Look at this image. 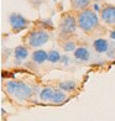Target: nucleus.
Listing matches in <instances>:
<instances>
[{
  "label": "nucleus",
  "instance_id": "1",
  "mask_svg": "<svg viewBox=\"0 0 115 121\" xmlns=\"http://www.w3.org/2000/svg\"><path fill=\"white\" fill-rule=\"evenodd\" d=\"M6 91L9 95L18 99L20 101H25L34 95L32 88L22 82H16V80H9L6 82Z\"/></svg>",
  "mask_w": 115,
  "mask_h": 121
},
{
  "label": "nucleus",
  "instance_id": "2",
  "mask_svg": "<svg viewBox=\"0 0 115 121\" xmlns=\"http://www.w3.org/2000/svg\"><path fill=\"white\" fill-rule=\"evenodd\" d=\"M77 22H78V27L82 31L92 32L99 25V17L95 11L87 9L83 11H79V14L77 15Z\"/></svg>",
  "mask_w": 115,
  "mask_h": 121
},
{
  "label": "nucleus",
  "instance_id": "3",
  "mask_svg": "<svg viewBox=\"0 0 115 121\" xmlns=\"http://www.w3.org/2000/svg\"><path fill=\"white\" fill-rule=\"evenodd\" d=\"M78 22L72 14H63L59 20V34L61 36H69L77 30Z\"/></svg>",
  "mask_w": 115,
  "mask_h": 121
},
{
  "label": "nucleus",
  "instance_id": "4",
  "mask_svg": "<svg viewBox=\"0 0 115 121\" xmlns=\"http://www.w3.org/2000/svg\"><path fill=\"white\" fill-rule=\"evenodd\" d=\"M50 40V34L46 30H34L26 37V42L30 47H41Z\"/></svg>",
  "mask_w": 115,
  "mask_h": 121
},
{
  "label": "nucleus",
  "instance_id": "5",
  "mask_svg": "<svg viewBox=\"0 0 115 121\" xmlns=\"http://www.w3.org/2000/svg\"><path fill=\"white\" fill-rule=\"evenodd\" d=\"M9 22H10V26H11L13 31L15 32H20L25 30L27 25H29V21H27L22 15L20 14H10L9 16Z\"/></svg>",
  "mask_w": 115,
  "mask_h": 121
},
{
  "label": "nucleus",
  "instance_id": "6",
  "mask_svg": "<svg viewBox=\"0 0 115 121\" xmlns=\"http://www.w3.org/2000/svg\"><path fill=\"white\" fill-rule=\"evenodd\" d=\"M100 17L108 25H115V6L114 5H104L100 11Z\"/></svg>",
  "mask_w": 115,
  "mask_h": 121
},
{
  "label": "nucleus",
  "instance_id": "7",
  "mask_svg": "<svg viewBox=\"0 0 115 121\" xmlns=\"http://www.w3.org/2000/svg\"><path fill=\"white\" fill-rule=\"evenodd\" d=\"M54 90L53 88L51 86H45L42 88V89L40 90V93H38V96H40V99L42 101H52V99L54 96Z\"/></svg>",
  "mask_w": 115,
  "mask_h": 121
},
{
  "label": "nucleus",
  "instance_id": "8",
  "mask_svg": "<svg viewBox=\"0 0 115 121\" xmlns=\"http://www.w3.org/2000/svg\"><path fill=\"white\" fill-rule=\"evenodd\" d=\"M90 1L92 0H69L72 10H77V11L87 10V8L90 5Z\"/></svg>",
  "mask_w": 115,
  "mask_h": 121
},
{
  "label": "nucleus",
  "instance_id": "9",
  "mask_svg": "<svg viewBox=\"0 0 115 121\" xmlns=\"http://www.w3.org/2000/svg\"><path fill=\"white\" fill-rule=\"evenodd\" d=\"M74 58L78 60H88L90 58V52L87 47H77V49L74 51Z\"/></svg>",
  "mask_w": 115,
  "mask_h": 121
},
{
  "label": "nucleus",
  "instance_id": "10",
  "mask_svg": "<svg viewBox=\"0 0 115 121\" xmlns=\"http://www.w3.org/2000/svg\"><path fill=\"white\" fill-rule=\"evenodd\" d=\"M32 60L37 64H42L43 62L48 60V52L43 51V49H36L32 53Z\"/></svg>",
  "mask_w": 115,
  "mask_h": 121
},
{
  "label": "nucleus",
  "instance_id": "11",
  "mask_svg": "<svg viewBox=\"0 0 115 121\" xmlns=\"http://www.w3.org/2000/svg\"><path fill=\"white\" fill-rule=\"evenodd\" d=\"M93 47H94V49L98 53H105L109 49V43L104 38H98V40L93 42Z\"/></svg>",
  "mask_w": 115,
  "mask_h": 121
},
{
  "label": "nucleus",
  "instance_id": "12",
  "mask_svg": "<svg viewBox=\"0 0 115 121\" xmlns=\"http://www.w3.org/2000/svg\"><path fill=\"white\" fill-rule=\"evenodd\" d=\"M29 49H27L25 46H18L15 48V51H14V56H15V59H18V60H24L26 59L27 57H29Z\"/></svg>",
  "mask_w": 115,
  "mask_h": 121
},
{
  "label": "nucleus",
  "instance_id": "13",
  "mask_svg": "<svg viewBox=\"0 0 115 121\" xmlns=\"http://www.w3.org/2000/svg\"><path fill=\"white\" fill-rule=\"evenodd\" d=\"M58 88L61 90H63L64 93H71L77 89V82L74 80H66V82H61L58 84Z\"/></svg>",
  "mask_w": 115,
  "mask_h": 121
},
{
  "label": "nucleus",
  "instance_id": "14",
  "mask_svg": "<svg viewBox=\"0 0 115 121\" xmlns=\"http://www.w3.org/2000/svg\"><path fill=\"white\" fill-rule=\"evenodd\" d=\"M64 100H66V93L61 89H57L54 91V96L52 99V103L53 104H62V103H64Z\"/></svg>",
  "mask_w": 115,
  "mask_h": 121
},
{
  "label": "nucleus",
  "instance_id": "15",
  "mask_svg": "<svg viewBox=\"0 0 115 121\" xmlns=\"http://www.w3.org/2000/svg\"><path fill=\"white\" fill-rule=\"evenodd\" d=\"M61 53H59L58 51H56V49H52V51L48 52V62L51 63H59L61 62Z\"/></svg>",
  "mask_w": 115,
  "mask_h": 121
},
{
  "label": "nucleus",
  "instance_id": "16",
  "mask_svg": "<svg viewBox=\"0 0 115 121\" xmlns=\"http://www.w3.org/2000/svg\"><path fill=\"white\" fill-rule=\"evenodd\" d=\"M63 49L66 52H74L77 47H75V42L73 41H68V42H64V45H63Z\"/></svg>",
  "mask_w": 115,
  "mask_h": 121
},
{
  "label": "nucleus",
  "instance_id": "17",
  "mask_svg": "<svg viewBox=\"0 0 115 121\" xmlns=\"http://www.w3.org/2000/svg\"><path fill=\"white\" fill-rule=\"evenodd\" d=\"M61 63L64 64V65H68V64H69V57L67 56V54L62 56V58H61Z\"/></svg>",
  "mask_w": 115,
  "mask_h": 121
},
{
  "label": "nucleus",
  "instance_id": "18",
  "mask_svg": "<svg viewBox=\"0 0 115 121\" xmlns=\"http://www.w3.org/2000/svg\"><path fill=\"white\" fill-rule=\"evenodd\" d=\"M93 11H95V13L102 11V9H100V6H99V4H97V3L93 4Z\"/></svg>",
  "mask_w": 115,
  "mask_h": 121
},
{
  "label": "nucleus",
  "instance_id": "19",
  "mask_svg": "<svg viewBox=\"0 0 115 121\" xmlns=\"http://www.w3.org/2000/svg\"><path fill=\"white\" fill-rule=\"evenodd\" d=\"M110 37H111V38H113V40H115V30H114V31H111V32H110Z\"/></svg>",
  "mask_w": 115,
  "mask_h": 121
},
{
  "label": "nucleus",
  "instance_id": "20",
  "mask_svg": "<svg viewBox=\"0 0 115 121\" xmlns=\"http://www.w3.org/2000/svg\"><path fill=\"white\" fill-rule=\"evenodd\" d=\"M94 1H102V0H94Z\"/></svg>",
  "mask_w": 115,
  "mask_h": 121
}]
</instances>
